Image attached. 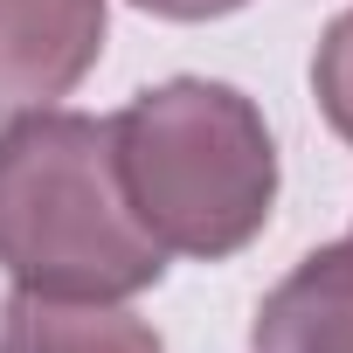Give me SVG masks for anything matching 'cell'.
<instances>
[{
	"label": "cell",
	"instance_id": "1",
	"mask_svg": "<svg viewBox=\"0 0 353 353\" xmlns=\"http://www.w3.org/2000/svg\"><path fill=\"white\" fill-rule=\"evenodd\" d=\"M111 159L139 229L166 256L222 263L277 208V139L250 90L222 77H166L111 118Z\"/></svg>",
	"mask_w": 353,
	"mask_h": 353
},
{
	"label": "cell",
	"instance_id": "7",
	"mask_svg": "<svg viewBox=\"0 0 353 353\" xmlns=\"http://www.w3.org/2000/svg\"><path fill=\"white\" fill-rule=\"evenodd\" d=\"M132 8H145L159 21H222V14L250 8V0H132Z\"/></svg>",
	"mask_w": 353,
	"mask_h": 353
},
{
	"label": "cell",
	"instance_id": "6",
	"mask_svg": "<svg viewBox=\"0 0 353 353\" xmlns=\"http://www.w3.org/2000/svg\"><path fill=\"white\" fill-rule=\"evenodd\" d=\"M312 97H319V118L353 145V8L332 14L312 49Z\"/></svg>",
	"mask_w": 353,
	"mask_h": 353
},
{
	"label": "cell",
	"instance_id": "2",
	"mask_svg": "<svg viewBox=\"0 0 353 353\" xmlns=\"http://www.w3.org/2000/svg\"><path fill=\"white\" fill-rule=\"evenodd\" d=\"M0 270L49 298H139L166 277L125 201L111 118L28 111L0 132Z\"/></svg>",
	"mask_w": 353,
	"mask_h": 353
},
{
	"label": "cell",
	"instance_id": "4",
	"mask_svg": "<svg viewBox=\"0 0 353 353\" xmlns=\"http://www.w3.org/2000/svg\"><path fill=\"white\" fill-rule=\"evenodd\" d=\"M250 353H353V236L319 243L263 291L250 319Z\"/></svg>",
	"mask_w": 353,
	"mask_h": 353
},
{
	"label": "cell",
	"instance_id": "3",
	"mask_svg": "<svg viewBox=\"0 0 353 353\" xmlns=\"http://www.w3.org/2000/svg\"><path fill=\"white\" fill-rule=\"evenodd\" d=\"M104 0H0V118L56 111L104 56Z\"/></svg>",
	"mask_w": 353,
	"mask_h": 353
},
{
	"label": "cell",
	"instance_id": "5",
	"mask_svg": "<svg viewBox=\"0 0 353 353\" xmlns=\"http://www.w3.org/2000/svg\"><path fill=\"white\" fill-rule=\"evenodd\" d=\"M0 353H166V346L139 312H125V298H49L14 284L0 305Z\"/></svg>",
	"mask_w": 353,
	"mask_h": 353
}]
</instances>
